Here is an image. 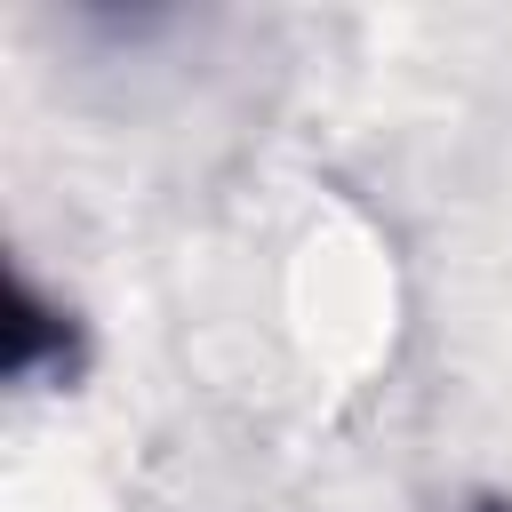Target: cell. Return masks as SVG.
<instances>
[{"instance_id": "1", "label": "cell", "mask_w": 512, "mask_h": 512, "mask_svg": "<svg viewBox=\"0 0 512 512\" xmlns=\"http://www.w3.org/2000/svg\"><path fill=\"white\" fill-rule=\"evenodd\" d=\"M40 352H72V328L48 304H32V288H16V304H8V368L24 376Z\"/></svg>"}, {"instance_id": "2", "label": "cell", "mask_w": 512, "mask_h": 512, "mask_svg": "<svg viewBox=\"0 0 512 512\" xmlns=\"http://www.w3.org/2000/svg\"><path fill=\"white\" fill-rule=\"evenodd\" d=\"M472 512H512V504H496V496H488V504H472Z\"/></svg>"}]
</instances>
